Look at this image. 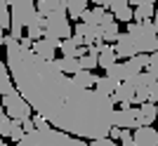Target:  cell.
<instances>
[{"label":"cell","mask_w":158,"mask_h":146,"mask_svg":"<svg viewBox=\"0 0 158 146\" xmlns=\"http://www.w3.org/2000/svg\"><path fill=\"white\" fill-rule=\"evenodd\" d=\"M2 45L17 92L50 127L90 141L109 137L116 113L111 97L78 87L73 78L59 73L54 64L43 61L31 50H24L12 35H5Z\"/></svg>","instance_id":"6da1fadb"},{"label":"cell","mask_w":158,"mask_h":146,"mask_svg":"<svg viewBox=\"0 0 158 146\" xmlns=\"http://www.w3.org/2000/svg\"><path fill=\"white\" fill-rule=\"evenodd\" d=\"M10 17H12V35L14 40H21L24 38V28L33 26V24H38L43 17L38 14L35 10V2L31 0H12L10 2Z\"/></svg>","instance_id":"7a4b0ae2"},{"label":"cell","mask_w":158,"mask_h":146,"mask_svg":"<svg viewBox=\"0 0 158 146\" xmlns=\"http://www.w3.org/2000/svg\"><path fill=\"white\" fill-rule=\"evenodd\" d=\"M127 35L132 38L135 47H137L139 54H153L158 52L156 50V43H158V35L153 31V21H144V24H127Z\"/></svg>","instance_id":"3957f363"},{"label":"cell","mask_w":158,"mask_h":146,"mask_svg":"<svg viewBox=\"0 0 158 146\" xmlns=\"http://www.w3.org/2000/svg\"><path fill=\"white\" fill-rule=\"evenodd\" d=\"M45 26H43V38H52V40H69L73 38V26L69 24V14L66 12H52L43 17Z\"/></svg>","instance_id":"277c9868"},{"label":"cell","mask_w":158,"mask_h":146,"mask_svg":"<svg viewBox=\"0 0 158 146\" xmlns=\"http://www.w3.org/2000/svg\"><path fill=\"white\" fill-rule=\"evenodd\" d=\"M2 108H5V113H7V118H10V120H19V123L31 120V111H33V108L28 106V101L24 99L17 90H14L12 94L2 97Z\"/></svg>","instance_id":"5b68a950"},{"label":"cell","mask_w":158,"mask_h":146,"mask_svg":"<svg viewBox=\"0 0 158 146\" xmlns=\"http://www.w3.org/2000/svg\"><path fill=\"white\" fill-rule=\"evenodd\" d=\"M40 139H43V146H90V144H85V139L71 137V134L59 132V130H54V127L40 130Z\"/></svg>","instance_id":"8992f818"},{"label":"cell","mask_w":158,"mask_h":146,"mask_svg":"<svg viewBox=\"0 0 158 146\" xmlns=\"http://www.w3.org/2000/svg\"><path fill=\"white\" fill-rule=\"evenodd\" d=\"M113 127H120V130H137L139 118H137V108H118L113 113Z\"/></svg>","instance_id":"52a82bcc"},{"label":"cell","mask_w":158,"mask_h":146,"mask_svg":"<svg viewBox=\"0 0 158 146\" xmlns=\"http://www.w3.org/2000/svg\"><path fill=\"white\" fill-rule=\"evenodd\" d=\"M61 47L59 40H52V38H40L38 43H33V50L31 52L35 54V57H40L43 61H50L52 64L54 61V52Z\"/></svg>","instance_id":"ba28073f"},{"label":"cell","mask_w":158,"mask_h":146,"mask_svg":"<svg viewBox=\"0 0 158 146\" xmlns=\"http://www.w3.org/2000/svg\"><path fill=\"white\" fill-rule=\"evenodd\" d=\"M135 94H137V90H135L132 83H120V85L116 87V92H113L111 99H113V104H120V108H132Z\"/></svg>","instance_id":"9c48e42d"},{"label":"cell","mask_w":158,"mask_h":146,"mask_svg":"<svg viewBox=\"0 0 158 146\" xmlns=\"http://www.w3.org/2000/svg\"><path fill=\"white\" fill-rule=\"evenodd\" d=\"M135 5L137 10H135V24H144V21H153V17H156V2H151V0H132L130 7Z\"/></svg>","instance_id":"30bf717a"},{"label":"cell","mask_w":158,"mask_h":146,"mask_svg":"<svg viewBox=\"0 0 158 146\" xmlns=\"http://www.w3.org/2000/svg\"><path fill=\"white\" fill-rule=\"evenodd\" d=\"M116 54H118V59H125V61H130L132 57H137V47H135V43H132V38L127 33H120V38L116 40Z\"/></svg>","instance_id":"8fae6325"},{"label":"cell","mask_w":158,"mask_h":146,"mask_svg":"<svg viewBox=\"0 0 158 146\" xmlns=\"http://www.w3.org/2000/svg\"><path fill=\"white\" fill-rule=\"evenodd\" d=\"M132 139L137 146H158V132L156 127H137L135 132H132Z\"/></svg>","instance_id":"7c38bea8"},{"label":"cell","mask_w":158,"mask_h":146,"mask_svg":"<svg viewBox=\"0 0 158 146\" xmlns=\"http://www.w3.org/2000/svg\"><path fill=\"white\" fill-rule=\"evenodd\" d=\"M111 10H113V19L123 21V24H132L135 19V10H130V2L127 0H111Z\"/></svg>","instance_id":"4fadbf2b"},{"label":"cell","mask_w":158,"mask_h":146,"mask_svg":"<svg viewBox=\"0 0 158 146\" xmlns=\"http://www.w3.org/2000/svg\"><path fill=\"white\" fill-rule=\"evenodd\" d=\"M35 10H38L40 17H47L52 12H66V2L64 0H38Z\"/></svg>","instance_id":"5bb4252c"},{"label":"cell","mask_w":158,"mask_h":146,"mask_svg":"<svg viewBox=\"0 0 158 146\" xmlns=\"http://www.w3.org/2000/svg\"><path fill=\"white\" fill-rule=\"evenodd\" d=\"M99 68H104V71H109L111 66H116L118 64V54H116V50H113V45H106L102 47V52H99Z\"/></svg>","instance_id":"9a60e30c"},{"label":"cell","mask_w":158,"mask_h":146,"mask_svg":"<svg viewBox=\"0 0 158 146\" xmlns=\"http://www.w3.org/2000/svg\"><path fill=\"white\" fill-rule=\"evenodd\" d=\"M52 64H54V68H57L59 73H64V75H69V78H73L78 71H83L78 59H64V57H61V59H54Z\"/></svg>","instance_id":"2e32d148"},{"label":"cell","mask_w":158,"mask_h":146,"mask_svg":"<svg viewBox=\"0 0 158 146\" xmlns=\"http://www.w3.org/2000/svg\"><path fill=\"white\" fill-rule=\"evenodd\" d=\"M125 64H127V73H130V80H132L135 75H139V73H144L149 68V54H137Z\"/></svg>","instance_id":"e0dca14e"},{"label":"cell","mask_w":158,"mask_h":146,"mask_svg":"<svg viewBox=\"0 0 158 146\" xmlns=\"http://www.w3.org/2000/svg\"><path fill=\"white\" fill-rule=\"evenodd\" d=\"M137 118H139V125L142 127H149L151 123H156V104H142L137 106Z\"/></svg>","instance_id":"ac0fdd59"},{"label":"cell","mask_w":158,"mask_h":146,"mask_svg":"<svg viewBox=\"0 0 158 146\" xmlns=\"http://www.w3.org/2000/svg\"><path fill=\"white\" fill-rule=\"evenodd\" d=\"M17 87L12 83V75H10V68H7L5 61H0V97H7V94H12Z\"/></svg>","instance_id":"d6986e66"},{"label":"cell","mask_w":158,"mask_h":146,"mask_svg":"<svg viewBox=\"0 0 158 146\" xmlns=\"http://www.w3.org/2000/svg\"><path fill=\"white\" fill-rule=\"evenodd\" d=\"M97 80H99V75H94L92 71H78L73 75V83L78 87H83V90H94Z\"/></svg>","instance_id":"ffe728a7"},{"label":"cell","mask_w":158,"mask_h":146,"mask_svg":"<svg viewBox=\"0 0 158 146\" xmlns=\"http://www.w3.org/2000/svg\"><path fill=\"white\" fill-rule=\"evenodd\" d=\"M106 78H111V80H116V83H127L130 80V73H127V64L123 61V64H116V66H111L109 71H106Z\"/></svg>","instance_id":"44dd1931"},{"label":"cell","mask_w":158,"mask_h":146,"mask_svg":"<svg viewBox=\"0 0 158 146\" xmlns=\"http://www.w3.org/2000/svg\"><path fill=\"white\" fill-rule=\"evenodd\" d=\"M104 10L102 7H94V10H87V12H83V17H80V24H85V26H99L102 24V19H104Z\"/></svg>","instance_id":"7402d4cb"},{"label":"cell","mask_w":158,"mask_h":146,"mask_svg":"<svg viewBox=\"0 0 158 146\" xmlns=\"http://www.w3.org/2000/svg\"><path fill=\"white\" fill-rule=\"evenodd\" d=\"M83 12H87V0H66V14L71 19H80Z\"/></svg>","instance_id":"603a6c76"},{"label":"cell","mask_w":158,"mask_h":146,"mask_svg":"<svg viewBox=\"0 0 158 146\" xmlns=\"http://www.w3.org/2000/svg\"><path fill=\"white\" fill-rule=\"evenodd\" d=\"M120 83H116V80L106 78V75H102V78L97 80V85H94V90H97L99 94H104V97H113V92H116V87H118Z\"/></svg>","instance_id":"cb8c5ba5"},{"label":"cell","mask_w":158,"mask_h":146,"mask_svg":"<svg viewBox=\"0 0 158 146\" xmlns=\"http://www.w3.org/2000/svg\"><path fill=\"white\" fill-rule=\"evenodd\" d=\"M118 21L113 24V26H109V28H104V43L106 45H111V43H116V40L120 38V31H118Z\"/></svg>","instance_id":"d4e9b609"},{"label":"cell","mask_w":158,"mask_h":146,"mask_svg":"<svg viewBox=\"0 0 158 146\" xmlns=\"http://www.w3.org/2000/svg\"><path fill=\"white\" fill-rule=\"evenodd\" d=\"M78 61H80V68H83V71H92V68L99 66V59L94 54H85V57H80Z\"/></svg>","instance_id":"484cf974"},{"label":"cell","mask_w":158,"mask_h":146,"mask_svg":"<svg viewBox=\"0 0 158 146\" xmlns=\"http://www.w3.org/2000/svg\"><path fill=\"white\" fill-rule=\"evenodd\" d=\"M24 134H26V132H24L21 123H19V120H12V127H10V141H17V144H19Z\"/></svg>","instance_id":"4316f807"},{"label":"cell","mask_w":158,"mask_h":146,"mask_svg":"<svg viewBox=\"0 0 158 146\" xmlns=\"http://www.w3.org/2000/svg\"><path fill=\"white\" fill-rule=\"evenodd\" d=\"M146 101H149V90H146V87H137L135 104H139V106H142V104H146Z\"/></svg>","instance_id":"83f0119b"},{"label":"cell","mask_w":158,"mask_h":146,"mask_svg":"<svg viewBox=\"0 0 158 146\" xmlns=\"http://www.w3.org/2000/svg\"><path fill=\"white\" fill-rule=\"evenodd\" d=\"M10 127H12V120L7 118L5 123L0 125V137H2V139H10Z\"/></svg>","instance_id":"f1b7e54d"},{"label":"cell","mask_w":158,"mask_h":146,"mask_svg":"<svg viewBox=\"0 0 158 146\" xmlns=\"http://www.w3.org/2000/svg\"><path fill=\"white\" fill-rule=\"evenodd\" d=\"M90 146H118V144L106 137V139H94V141H90Z\"/></svg>","instance_id":"f546056e"},{"label":"cell","mask_w":158,"mask_h":146,"mask_svg":"<svg viewBox=\"0 0 158 146\" xmlns=\"http://www.w3.org/2000/svg\"><path fill=\"white\" fill-rule=\"evenodd\" d=\"M149 104H158V83L149 90Z\"/></svg>","instance_id":"4dcf8cb0"},{"label":"cell","mask_w":158,"mask_h":146,"mask_svg":"<svg viewBox=\"0 0 158 146\" xmlns=\"http://www.w3.org/2000/svg\"><path fill=\"white\" fill-rule=\"evenodd\" d=\"M120 134H123V130H120V127H111L109 139H111V141H120Z\"/></svg>","instance_id":"1f68e13d"},{"label":"cell","mask_w":158,"mask_h":146,"mask_svg":"<svg viewBox=\"0 0 158 146\" xmlns=\"http://www.w3.org/2000/svg\"><path fill=\"white\" fill-rule=\"evenodd\" d=\"M153 66H158V52L149 54V68H153Z\"/></svg>","instance_id":"d6a6232c"},{"label":"cell","mask_w":158,"mask_h":146,"mask_svg":"<svg viewBox=\"0 0 158 146\" xmlns=\"http://www.w3.org/2000/svg\"><path fill=\"white\" fill-rule=\"evenodd\" d=\"M2 12H10V2L7 0H0V14Z\"/></svg>","instance_id":"836d02e7"},{"label":"cell","mask_w":158,"mask_h":146,"mask_svg":"<svg viewBox=\"0 0 158 146\" xmlns=\"http://www.w3.org/2000/svg\"><path fill=\"white\" fill-rule=\"evenodd\" d=\"M146 73H151V75H153V80L158 83V66H153V68H146Z\"/></svg>","instance_id":"e575fe53"},{"label":"cell","mask_w":158,"mask_h":146,"mask_svg":"<svg viewBox=\"0 0 158 146\" xmlns=\"http://www.w3.org/2000/svg\"><path fill=\"white\" fill-rule=\"evenodd\" d=\"M7 120V113H5V108H2V104H0V125Z\"/></svg>","instance_id":"d590c367"},{"label":"cell","mask_w":158,"mask_h":146,"mask_svg":"<svg viewBox=\"0 0 158 146\" xmlns=\"http://www.w3.org/2000/svg\"><path fill=\"white\" fill-rule=\"evenodd\" d=\"M2 40H5V31L0 28V45H2Z\"/></svg>","instance_id":"8d00e7d4"},{"label":"cell","mask_w":158,"mask_h":146,"mask_svg":"<svg viewBox=\"0 0 158 146\" xmlns=\"http://www.w3.org/2000/svg\"><path fill=\"white\" fill-rule=\"evenodd\" d=\"M156 123H158V104H156Z\"/></svg>","instance_id":"74e56055"},{"label":"cell","mask_w":158,"mask_h":146,"mask_svg":"<svg viewBox=\"0 0 158 146\" xmlns=\"http://www.w3.org/2000/svg\"><path fill=\"white\" fill-rule=\"evenodd\" d=\"M156 19H158V2H156Z\"/></svg>","instance_id":"f35d334b"},{"label":"cell","mask_w":158,"mask_h":146,"mask_svg":"<svg viewBox=\"0 0 158 146\" xmlns=\"http://www.w3.org/2000/svg\"><path fill=\"white\" fill-rule=\"evenodd\" d=\"M5 146H7V144H5Z\"/></svg>","instance_id":"ab89813d"}]
</instances>
